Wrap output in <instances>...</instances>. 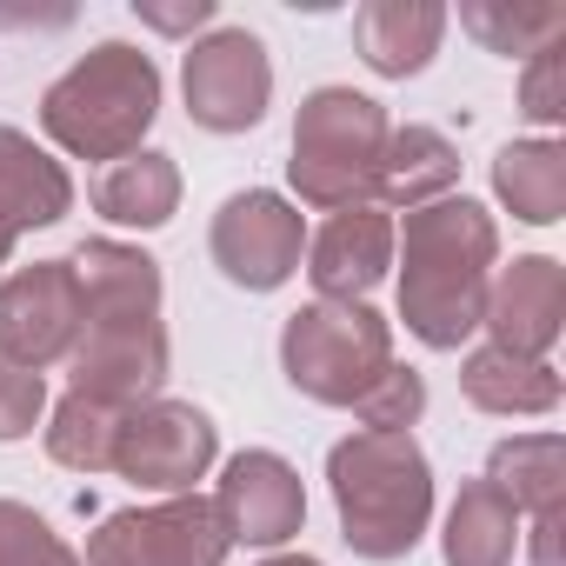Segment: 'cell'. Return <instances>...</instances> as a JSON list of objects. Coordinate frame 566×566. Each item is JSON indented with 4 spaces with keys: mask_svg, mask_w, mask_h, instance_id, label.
Segmentation results:
<instances>
[{
    "mask_svg": "<svg viewBox=\"0 0 566 566\" xmlns=\"http://www.w3.org/2000/svg\"><path fill=\"white\" fill-rule=\"evenodd\" d=\"M74 213V174L34 147V134L0 127V227L8 233H34V227H61Z\"/></svg>",
    "mask_w": 566,
    "mask_h": 566,
    "instance_id": "cell-16",
    "label": "cell"
},
{
    "mask_svg": "<svg viewBox=\"0 0 566 566\" xmlns=\"http://www.w3.org/2000/svg\"><path fill=\"white\" fill-rule=\"evenodd\" d=\"M533 566H559V513L533 520Z\"/></svg>",
    "mask_w": 566,
    "mask_h": 566,
    "instance_id": "cell-30",
    "label": "cell"
},
{
    "mask_svg": "<svg viewBox=\"0 0 566 566\" xmlns=\"http://www.w3.org/2000/svg\"><path fill=\"white\" fill-rule=\"evenodd\" d=\"M460 28L486 48V54H520L533 61L539 48L566 41V8H493V0H467L460 8Z\"/></svg>",
    "mask_w": 566,
    "mask_h": 566,
    "instance_id": "cell-24",
    "label": "cell"
},
{
    "mask_svg": "<svg viewBox=\"0 0 566 566\" xmlns=\"http://www.w3.org/2000/svg\"><path fill=\"white\" fill-rule=\"evenodd\" d=\"M460 187V147L440 134V127H394L387 134V154H380V180H374V207H427V200H447Z\"/></svg>",
    "mask_w": 566,
    "mask_h": 566,
    "instance_id": "cell-18",
    "label": "cell"
},
{
    "mask_svg": "<svg viewBox=\"0 0 566 566\" xmlns=\"http://www.w3.org/2000/svg\"><path fill=\"white\" fill-rule=\"evenodd\" d=\"M387 107L360 87H314L294 114V160L287 180L307 207L321 213H347V207H374V180H380V154H387Z\"/></svg>",
    "mask_w": 566,
    "mask_h": 566,
    "instance_id": "cell-5",
    "label": "cell"
},
{
    "mask_svg": "<svg viewBox=\"0 0 566 566\" xmlns=\"http://www.w3.org/2000/svg\"><path fill=\"white\" fill-rule=\"evenodd\" d=\"M207 253L213 266L247 294H273L287 287L307 260V213L273 193V187H247V193H227L220 213H213V233H207Z\"/></svg>",
    "mask_w": 566,
    "mask_h": 566,
    "instance_id": "cell-9",
    "label": "cell"
},
{
    "mask_svg": "<svg viewBox=\"0 0 566 566\" xmlns=\"http://www.w3.org/2000/svg\"><path fill=\"white\" fill-rule=\"evenodd\" d=\"M180 94H187V120L207 134H247L266 120L273 107V61L266 41L247 28H207L187 54H180Z\"/></svg>",
    "mask_w": 566,
    "mask_h": 566,
    "instance_id": "cell-10",
    "label": "cell"
},
{
    "mask_svg": "<svg viewBox=\"0 0 566 566\" xmlns=\"http://www.w3.org/2000/svg\"><path fill=\"white\" fill-rule=\"evenodd\" d=\"M134 14L154 28V34H200V28H213V0H134Z\"/></svg>",
    "mask_w": 566,
    "mask_h": 566,
    "instance_id": "cell-29",
    "label": "cell"
},
{
    "mask_svg": "<svg viewBox=\"0 0 566 566\" xmlns=\"http://www.w3.org/2000/svg\"><path fill=\"white\" fill-rule=\"evenodd\" d=\"M233 539L207 493H174L154 506H120L87 533L81 566H227Z\"/></svg>",
    "mask_w": 566,
    "mask_h": 566,
    "instance_id": "cell-7",
    "label": "cell"
},
{
    "mask_svg": "<svg viewBox=\"0 0 566 566\" xmlns=\"http://www.w3.org/2000/svg\"><path fill=\"white\" fill-rule=\"evenodd\" d=\"M81 321H87V301H81L74 260H34L0 280V360L48 374L81 347Z\"/></svg>",
    "mask_w": 566,
    "mask_h": 566,
    "instance_id": "cell-11",
    "label": "cell"
},
{
    "mask_svg": "<svg viewBox=\"0 0 566 566\" xmlns=\"http://www.w3.org/2000/svg\"><path fill=\"white\" fill-rule=\"evenodd\" d=\"M67 260L81 273V301H87L81 347L67 354V374H74L67 394L114 407V413L160 400L167 360H174L167 321H160V260L127 240H81Z\"/></svg>",
    "mask_w": 566,
    "mask_h": 566,
    "instance_id": "cell-1",
    "label": "cell"
},
{
    "mask_svg": "<svg viewBox=\"0 0 566 566\" xmlns=\"http://www.w3.org/2000/svg\"><path fill=\"white\" fill-rule=\"evenodd\" d=\"M94 213L114 220V227H140V233L167 227L180 213V160L174 154H154V147L114 160L94 180Z\"/></svg>",
    "mask_w": 566,
    "mask_h": 566,
    "instance_id": "cell-21",
    "label": "cell"
},
{
    "mask_svg": "<svg viewBox=\"0 0 566 566\" xmlns=\"http://www.w3.org/2000/svg\"><path fill=\"white\" fill-rule=\"evenodd\" d=\"M213 513H220L233 546L273 553V546H287L307 526V486H301L294 460H280L266 447H247V453L227 460V473L213 486Z\"/></svg>",
    "mask_w": 566,
    "mask_h": 566,
    "instance_id": "cell-12",
    "label": "cell"
},
{
    "mask_svg": "<svg viewBox=\"0 0 566 566\" xmlns=\"http://www.w3.org/2000/svg\"><path fill=\"white\" fill-rule=\"evenodd\" d=\"M154 120H160V67L134 41L87 48L41 94V127L74 160H107V167L127 160V154H140Z\"/></svg>",
    "mask_w": 566,
    "mask_h": 566,
    "instance_id": "cell-4",
    "label": "cell"
},
{
    "mask_svg": "<svg viewBox=\"0 0 566 566\" xmlns=\"http://www.w3.org/2000/svg\"><path fill=\"white\" fill-rule=\"evenodd\" d=\"M48 420V374H28L14 360H0V447L28 440Z\"/></svg>",
    "mask_w": 566,
    "mask_h": 566,
    "instance_id": "cell-28",
    "label": "cell"
},
{
    "mask_svg": "<svg viewBox=\"0 0 566 566\" xmlns=\"http://www.w3.org/2000/svg\"><path fill=\"white\" fill-rule=\"evenodd\" d=\"M114 427L120 413L114 407H94L81 394H67L54 413H48V460L67 467V473H114Z\"/></svg>",
    "mask_w": 566,
    "mask_h": 566,
    "instance_id": "cell-23",
    "label": "cell"
},
{
    "mask_svg": "<svg viewBox=\"0 0 566 566\" xmlns=\"http://www.w3.org/2000/svg\"><path fill=\"white\" fill-rule=\"evenodd\" d=\"M394 260H400L407 334L433 354L467 347L486 321V287H493V266H500L493 213L467 193L427 200L394 227Z\"/></svg>",
    "mask_w": 566,
    "mask_h": 566,
    "instance_id": "cell-2",
    "label": "cell"
},
{
    "mask_svg": "<svg viewBox=\"0 0 566 566\" xmlns=\"http://www.w3.org/2000/svg\"><path fill=\"white\" fill-rule=\"evenodd\" d=\"M394 367V321L367 301H307L280 327V374L314 407H360Z\"/></svg>",
    "mask_w": 566,
    "mask_h": 566,
    "instance_id": "cell-6",
    "label": "cell"
},
{
    "mask_svg": "<svg viewBox=\"0 0 566 566\" xmlns=\"http://www.w3.org/2000/svg\"><path fill=\"white\" fill-rule=\"evenodd\" d=\"M440 41H447V8L440 0H367V8H354V48L380 81L427 74Z\"/></svg>",
    "mask_w": 566,
    "mask_h": 566,
    "instance_id": "cell-15",
    "label": "cell"
},
{
    "mask_svg": "<svg viewBox=\"0 0 566 566\" xmlns=\"http://www.w3.org/2000/svg\"><path fill=\"white\" fill-rule=\"evenodd\" d=\"M493 193L513 220L526 227H553L566 220V140L539 134V140H506L493 154Z\"/></svg>",
    "mask_w": 566,
    "mask_h": 566,
    "instance_id": "cell-20",
    "label": "cell"
},
{
    "mask_svg": "<svg viewBox=\"0 0 566 566\" xmlns=\"http://www.w3.org/2000/svg\"><path fill=\"white\" fill-rule=\"evenodd\" d=\"M327 486H334V513H340V539L387 566L407 559L427 539L433 520V467L420 453L413 433H347L327 453Z\"/></svg>",
    "mask_w": 566,
    "mask_h": 566,
    "instance_id": "cell-3",
    "label": "cell"
},
{
    "mask_svg": "<svg viewBox=\"0 0 566 566\" xmlns=\"http://www.w3.org/2000/svg\"><path fill=\"white\" fill-rule=\"evenodd\" d=\"M260 566H321L314 553H273V559H260Z\"/></svg>",
    "mask_w": 566,
    "mask_h": 566,
    "instance_id": "cell-31",
    "label": "cell"
},
{
    "mask_svg": "<svg viewBox=\"0 0 566 566\" xmlns=\"http://www.w3.org/2000/svg\"><path fill=\"white\" fill-rule=\"evenodd\" d=\"M520 513L506 493H493L486 480H467L460 500L447 506V533H440V553L447 566H513L520 559Z\"/></svg>",
    "mask_w": 566,
    "mask_h": 566,
    "instance_id": "cell-22",
    "label": "cell"
},
{
    "mask_svg": "<svg viewBox=\"0 0 566 566\" xmlns=\"http://www.w3.org/2000/svg\"><path fill=\"white\" fill-rule=\"evenodd\" d=\"M394 266V213L387 207H347L327 213L321 233H307V280L321 301H367Z\"/></svg>",
    "mask_w": 566,
    "mask_h": 566,
    "instance_id": "cell-14",
    "label": "cell"
},
{
    "mask_svg": "<svg viewBox=\"0 0 566 566\" xmlns=\"http://www.w3.org/2000/svg\"><path fill=\"white\" fill-rule=\"evenodd\" d=\"M493 493L513 500V513L526 520H553L566 513V440L559 433H513L486 453V473H480Z\"/></svg>",
    "mask_w": 566,
    "mask_h": 566,
    "instance_id": "cell-19",
    "label": "cell"
},
{
    "mask_svg": "<svg viewBox=\"0 0 566 566\" xmlns=\"http://www.w3.org/2000/svg\"><path fill=\"white\" fill-rule=\"evenodd\" d=\"M354 413H360V427H367V433H413V420L427 413V380H420L413 367H400V360H394V367L380 374V387H374Z\"/></svg>",
    "mask_w": 566,
    "mask_h": 566,
    "instance_id": "cell-26",
    "label": "cell"
},
{
    "mask_svg": "<svg viewBox=\"0 0 566 566\" xmlns=\"http://www.w3.org/2000/svg\"><path fill=\"white\" fill-rule=\"evenodd\" d=\"M14 247H21V233H8V227H0V266L14 260Z\"/></svg>",
    "mask_w": 566,
    "mask_h": 566,
    "instance_id": "cell-32",
    "label": "cell"
},
{
    "mask_svg": "<svg viewBox=\"0 0 566 566\" xmlns=\"http://www.w3.org/2000/svg\"><path fill=\"white\" fill-rule=\"evenodd\" d=\"M220 460V427L207 420V407L193 400H140L120 413L114 427V473L134 480L140 493H193V480H207V467Z\"/></svg>",
    "mask_w": 566,
    "mask_h": 566,
    "instance_id": "cell-8",
    "label": "cell"
},
{
    "mask_svg": "<svg viewBox=\"0 0 566 566\" xmlns=\"http://www.w3.org/2000/svg\"><path fill=\"white\" fill-rule=\"evenodd\" d=\"M520 114L533 127H559L566 120V48L559 41L526 61V74H520Z\"/></svg>",
    "mask_w": 566,
    "mask_h": 566,
    "instance_id": "cell-27",
    "label": "cell"
},
{
    "mask_svg": "<svg viewBox=\"0 0 566 566\" xmlns=\"http://www.w3.org/2000/svg\"><path fill=\"white\" fill-rule=\"evenodd\" d=\"M460 394L480 407V413H500V420H520V413H553L566 400V380L553 360H526V354H506V347H473L460 360Z\"/></svg>",
    "mask_w": 566,
    "mask_h": 566,
    "instance_id": "cell-17",
    "label": "cell"
},
{
    "mask_svg": "<svg viewBox=\"0 0 566 566\" xmlns=\"http://www.w3.org/2000/svg\"><path fill=\"white\" fill-rule=\"evenodd\" d=\"M493 347L546 360L559 327H566V266L553 253H520L513 266H493V287H486V321Z\"/></svg>",
    "mask_w": 566,
    "mask_h": 566,
    "instance_id": "cell-13",
    "label": "cell"
},
{
    "mask_svg": "<svg viewBox=\"0 0 566 566\" xmlns=\"http://www.w3.org/2000/svg\"><path fill=\"white\" fill-rule=\"evenodd\" d=\"M0 566H81V553L28 500H0Z\"/></svg>",
    "mask_w": 566,
    "mask_h": 566,
    "instance_id": "cell-25",
    "label": "cell"
}]
</instances>
